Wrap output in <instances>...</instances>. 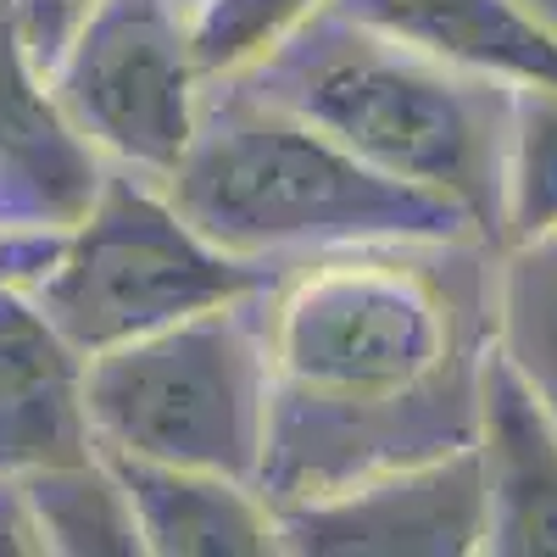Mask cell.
<instances>
[{
  "label": "cell",
  "mask_w": 557,
  "mask_h": 557,
  "mask_svg": "<svg viewBox=\"0 0 557 557\" xmlns=\"http://www.w3.org/2000/svg\"><path fill=\"white\" fill-rule=\"evenodd\" d=\"M23 485L45 530V552H62V557H134L139 552L128 496L112 474V462L101 457V446L78 462H62V469H39Z\"/></svg>",
  "instance_id": "obj_13"
},
{
  "label": "cell",
  "mask_w": 557,
  "mask_h": 557,
  "mask_svg": "<svg viewBox=\"0 0 557 557\" xmlns=\"http://www.w3.org/2000/svg\"><path fill=\"white\" fill-rule=\"evenodd\" d=\"M273 513H278V552H296V557L485 552V491H480L474 441L446 457H424L307 502H285Z\"/></svg>",
  "instance_id": "obj_7"
},
{
  "label": "cell",
  "mask_w": 557,
  "mask_h": 557,
  "mask_svg": "<svg viewBox=\"0 0 557 557\" xmlns=\"http://www.w3.org/2000/svg\"><path fill=\"white\" fill-rule=\"evenodd\" d=\"M162 184L212 246L268 268L357 246H480L462 207L385 178L246 78L207 84L201 128Z\"/></svg>",
  "instance_id": "obj_2"
},
{
  "label": "cell",
  "mask_w": 557,
  "mask_h": 557,
  "mask_svg": "<svg viewBox=\"0 0 557 557\" xmlns=\"http://www.w3.org/2000/svg\"><path fill=\"white\" fill-rule=\"evenodd\" d=\"M89 357L45 307L0 278V474L28 480L96 451L89 424Z\"/></svg>",
  "instance_id": "obj_10"
},
{
  "label": "cell",
  "mask_w": 557,
  "mask_h": 557,
  "mask_svg": "<svg viewBox=\"0 0 557 557\" xmlns=\"http://www.w3.org/2000/svg\"><path fill=\"white\" fill-rule=\"evenodd\" d=\"M190 12L196 0H101L45 73L62 112L112 168L168 178L190 151L207 101Z\"/></svg>",
  "instance_id": "obj_6"
},
{
  "label": "cell",
  "mask_w": 557,
  "mask_h": 557,
  "mask_svg": "<svg viewBox=\"0 0 557 557\" xmlns=\"http://www.w3.org/2000/svg\"><path fill=\"white\" fill-rule=\"evenodd\" d=\"M0 557H51L45 552L39 513L28 502V485L7 480V474H0Z\"/></svg>",
  "instance_id": "obj_18"
},
{
  "label": "cell",
  "mask_w": 557,
  "mask_h": 557,
  "mask_svg": "<svg viewBox=\"0 0 557 557\" xmlns=\"http://www.w3.org/2000/svg\"><path fill=\"white\" fill-rule=\"evenodd\" d=\"M330 7L335 0H196L190 39L207 84L251 73L262 57H273L296 28H307Z\"/></svg>",
  "instance_id": "obj_16"
},
{
  "label": "cell",
  "mask_w": 557,
  "mask_h": 557,
  "mask_svg": "<svg viewBox=\"0 0 557 557\" xmlns=\"http://www.w3.org/2000/svg\"><path fill=\"white\" fill-rule=\"evenodd\" d=\"M107 157L62 112L51 78L0 17V228L7 240H51L96 201Z\"/></svg>",
  "instance_id": "obj_9"
},
{
  "label": "cell",
  "mask_w": 557,
  "mask_h": 557,
  "mask_svg": "<svg viewBox=\"0 0 557 557\" xmlns=\"http://www.w3.org/2000/svg\"><path fill=\"white\" fill-rule=\"evenodd\" d=\"M418 251L441 246L323 251L262 290L273 396L257 491L273 507L474 441L491 323Z\"/></svg>",
  "instance_id": "obj_1"
},
{
  "label": "cell",
  "mask_w": 557,
  "mask_h": 557,
  "mask_svg": "<svg viewBox=\"0 0 557 557\" xmlns=\"http://www.w3.org/2000/svg\"><path fill=\"white\" fill-rule=\"evenodd\" d=\"M84 391L101 451L257 480L273 396L262 296L89 357Z\"/></svg>",
  "instance_id": "obj_5"
},
{
  "label": "cell",
  "mask_w": 557,
  "mask_h": 557,
  "mask_svg": "<svg viewBox=\"0 0 557 557\" xmlns=\"http://www.w3.org/2000/svg\"><path fill=\"white\" fill-rule=\"evenodd\" d=\"M7 246H12V240H7V228H0V273H7Z\"/></svg>",
  "instance_id": "obj_19"
},
{
  "label": "cell",
  "mask_w": 557,
  "mask_h": 557,
  "mask_svg": "<svg viewBox=\"0 0 557 557\" xmlns=\"http://www.w3.org/2000/svg\"><path fill=\"white\" fill-rule=\"evenodd\" d=\"M335 7L457 73L496 78L507 89H557V23H546L530 0H335Z\"/></svg>",
  "instance_id": "obj_12"
},
{
  "label": "cell",
  "mask_w": 557,
  "mask_h": 557,
  "mask_svg": "<svg viewBox=\"0 0 557 557\" xmlns=\"http://www.w3.org/2000/svg\"><path fill=\"white\" fill-rule=\"evenodd\" d=\"M485 552L557 557V412L491 330L474 374Z\"/></svg>",
  "instance_id": "obj_8"
},
{
  "label": "cell",
  "mask_w": 557,
  "mask_h": 557,
  "mask_svg": "<svg viewBox=\"0 0 557 557\" xmlns=\"http://www.w3.org/2000/svg\"><path fill=\"white\" fill-rule=\"evenodd\" d=\"M0 278L23 285L84 357H101L178 318L262 296L273 268L212 246L162 178L107 168L89 212L51 240H12Z\"/></svg>",
  "instance_id": "obj_4"
},
{
  "label": "cell",
  "mask_w": 557,
  "mask_h": 557,
  "mask_svg": "<svg viewBox=\"0 0 557 557\" xmlns=\"http://www.w3.org/2000/svg\"><path fill=\"white\" fill-rule=\"evenodd\" d=\"M491 330L557 412V235L502 251L491 285Z\"/></svg>",
  "instance_id": "obj_15"
},
{
  "label": "cell",
  "mask_w": 557,
  "mask_h": 557,
  "mask_svg": "<svg viewBox=\"0 0 557 557\" xmlns=\"http://www.w3.org/2000/svg\"><path fill=\"white\" fill-rule=\"evenodd\" d=\"M128 496L139 530V552L151 557H262L278 552V513L257 491V480L178 469V462H146L101 451Z\"/></svg>",
  "instance_id": "obj_11"
},
{
  "label": "cell",
  "mask_w": 557,
  "mask_h": 557,
  "mask_svg": "<svg viewBox=\"0 0 557 557\" xmlns=\"http://www.w3.org/2000/svg\"><path fill=\"white\" fill-rule=\"evenodd\" d=\"M101 12V0H17V7L7 12L17 45L28 51V62L39 73H51L62 62V51L73 45V34Z\"/></svg>",
  "instance_id": "obj_17"
},
{
  "label": "cell",
  "mask_w": 557,
  "mask_h": 557,
  "mask_svg": "<svg viewBox=\"0 0 557 557\" xmlns=\"http://www.w3.org/2000/svg\"><path fill=\"white\" fill-rule=\"evenodd\" d=\"M546 235H557V89L519 84L502 151L496 246L513 251Z\"/></svg>",
  "instance_id": "obj_14"
},
{
  "label": "cell",
  "mask_w": 557,
  "mask_h": 557,
  "mask_svg": "<svg viewBox=\"0 0 557 557\" xmlns=\"http://www.w3.org/2000/svg\"><path fill=\"white\" fill-rule=\"evenodd\" d=\"M240 78L268 101L301 112L385 178L462 207L480 240L496 246L502 151L513 117L507 84L457 73L362 28L341 7L318 12Z\"/></svg>",
  "instance_id": "obj_3"
}]
</instances>
